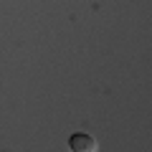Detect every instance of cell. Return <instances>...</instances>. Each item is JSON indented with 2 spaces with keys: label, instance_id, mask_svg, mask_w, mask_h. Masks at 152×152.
Here are the masks:
<instances>
[{
  "label": "cell",
  "instance_id": "obj_1",
  "mask_svg": "<svg viewBox=\"0 0 152 152\" xmlns=\"http://www.w3.org/2000/svg\"><path fill=\"white\" fill-rule=\"evenodd\" d=\"M69 150L71 152H96V140L89 132H74L69 137Z\"/></svg>",
  "mask_w": 152,
  "mask_h": 152
}]
</instances>
